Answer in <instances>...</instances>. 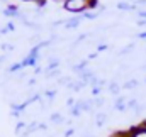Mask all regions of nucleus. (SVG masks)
<instances>
[{
    "mask_svg": "<svg viewBox=\"0 0 146 137\" xmlns=\"http://www.w3.org/2000/svg\"><path fill=\"white\" fill-rule=\"evenodd\" d=\"M63 7H65L68 12L78 14V12H83V10L90 9V0H68Z\"/></svg>",
    "mask_w": 146,
    "mask_h": 137,
    "instance_id": "1",
    "label": "nucleus"
},
{
    "mask_svg": "<svg viewBox=\"0 0 146 137\" xmlns=\"http://www.w3.org/2000/svg\"><path fill=\"white\" fill-rule=\"evenodd\" d=\"M129 137H146V129L143 127H133V129H129Z\"/></svg>",
    "mask_w": 146,
    "mask_h": 137,
    "instance_id": "2",
    "label": "nucleus"
},
{
    "mask_svg": "<svg viewBox=\"0 0 146 137\" xmlns=\"http://www.w3.org/2000/svg\"><path fill=\"white\" fill-rule=\"evenodd\" d=\"M110 137H129V130H127V132H122V130H121V132H114Z\"/></svg>",
    "mask_w": 146,
    "mask_h": 137,
    "instance_id": "3",
    "label": "nucleus"
},
{
    "mask_svg": "<svg viewBox=\"0 0 146 137\" xmlns=\"http://www.w3.org/2000/svg\"><path fill=\"white\" fill-rule=\"evenodd\" d=\"M78 22H80L78 19H75V20H70V22H66V27H76V26H78Z\"/></svg>",
    "mask_w": 146,
    "mask_h": 137,
    "instance_id": "4",
    "label": "nucleus"
},
{
    "mask_svg": "<svg viewBox=\"0 0 146 137\" xmlns=\"http://www.w3.org/2000/svg\"><path fill=\"white\" fill-rule=\"evenodd\" d=\"M139 127H143V129H146V120H143V122H141V125H139Z\"/></svg>",
    "mask_w": 146,
    "mask_h": 137,
    "instance_id": "5",
    "label": "nucleus"
},
{
    "mask_svg": "<svg viewBox=\"0 0 146 137\" xmlns=\"http://www.w3.org/2000/svg\"><path fill=\"white\" fill-rule=\"evenodd\" d=\"M56 2H60V3H63V5H65V3H66L68 0H56Z\"/></svg>",
    "mask_w": 146,
    "mask_h": 137,
    "instance_id": "6",
    "label": "nucleus"
},
{
    "mask_svg": "<svg viewBox=\"0 0 146 137\" xmlns=\"http://www.w3.org/2000/svg\"><path fill=\"white\" fill-rule=\"evenodd\" d=\"M139 15H141V17H145V19H146V12H139Z\"/></svg>",
    "mask_w": 146,
    "mask_h": 137,
    "instance_id": "7",
    "label": "nucleus"
},
{
    "mask_svg": "<svg viewBox=\"0 0 146 137\" xmlns=\"http://www.w3.org/2000/svg\"><path fill=\"white\" fill-rule=\"evenodd\" d=\"M141 37H146V32H143V34H141Z\"/></svg>",
    "mask_w": 146,
    "mask_h": 137,
    "instance_id": "8",
    "label": "nucleus"
}]
</instances>
